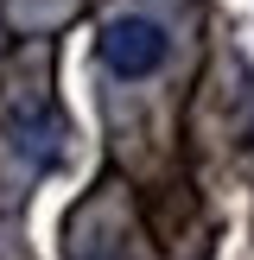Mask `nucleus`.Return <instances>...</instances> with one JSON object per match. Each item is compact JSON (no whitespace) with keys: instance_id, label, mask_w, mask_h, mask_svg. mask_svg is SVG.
<instances>
[{"instance_id":"f257e3e1","label":"nucleus","mask_w":254,"mask_h":260,"mask_svg":"<svg viewBox=\"0 0 254 260\" xmlns=\"http://www.w3.org/2000/svg\"><path fill=\"white\" fill-rule=\"evenodd\" d=\"M165 51H172V38L152 19H114L108 32H102V63H108L114 76H152L165 63Z\"/></svg>"}]
</instances>
